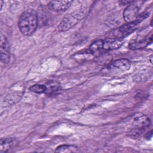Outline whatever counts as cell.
I'll list each match as a JSON object with an SVG mask.
<instances>
[{
    "label": "cell",
    "instance_id": "7",
    "mask_svg": "<svg viewBox=\"0 0 153 153\" xmlns=\"http://www.w3.org/2000/svg\"><path fill=\"white\" fill-rule=\"evenodd\" d=\"M0 57L1 61L4 64H7L10 61L11 53L10 44L7 38L2 33L1 34Z\"/></svg>",
    "mask_w": 153,
    "mask_h": 153
},
{
    "label": "cell",
    "instance_id": "16",
    "mask_svg": "<svg viewBox=\"0 0 153 153\" xmlns=\"http://www.w3.org/2000/svg\"><path fill=\"white\" fill-rule=\"evenodd\" d=\"M134 1H126V0H124V1H120V3L121 4V5H129L131 3H132Z\"/></svg>",
    "mask_w": 153,
    "mask_h": 153
},
{
    "label": "cell",
    "instance_id": "14",
    "mask_svg": "<svg viewBox=\"0 0 153 153\" xmlns=\"http://www.w3.org/2000/svg\"><path fill=\"white\" fill-rule=\"evenodd\" d=\"M103 49V39H97L93 41L89 46L88 50L90 53H95Z\"/></svg>",
    "mask_w": 153,
    "mask_h": 153
},
{
    "label": "cell",
    "instance_id": "12",
    "mask_svg": "<svg viewBox=\"0 0 153 153\" xmlns=\"http://www.w3.org/2000/svg\"><path fill=\"white\" fill-rule=\"evenodd\" d=\"M22 94L20 92H14L7 95L3 101L4 106H10L20 100Z\"/></svg>",
    "mask_w": 153,
    "mask_h": 153
},
{
    "label": "cell",
    "instance_id": "4",
    "mask_svg": "<svg viewBox=\"0 0 153 153\" xmlns=\"http://www.w3.org/2000/svg\"><path fill=\"white\" fill-rule=\"evenodd\" d=\"M130 67L131 62L129 60L120 59L106 65L103 69L106 74L114 75L126 72L129 70Z\"/></svg>",
    "mask_w": 153,
    "mask_h": 153
},
{
    "label": "cell",
    "instance_id": "5",
    "mask_svg": "<svg viewBox=\"0 0 153 153\" xmlns=\"http://www.w3.org/2000/svg\"><path fill=\"white\" fill-rule=\"evenodd\" d=\"M143 3V1H134L132 3L127 5L123 11V18L126 23L136 20L139 14V11Z\"/></svg>",
    "mask_w": 153,
    "mask_h": 153
},
{
    "label": "cell",
    "instance_id": "3",
    "mask_svg": "<svg viewBox=\"0 0 153 153\" xmlns=\"http://www.w3.org/2000/svg\"><path fill=\"white\" fill-rule=\"evenodd\" d=\"M82 10H78L65 16L61 20L58 29L60 32H65L78 23V22L84 16Z\"/></svg>",
    "mask_w": 153,
    "mask_h": 153
},
{
    "label": "cell",
    "instance_id": "1",
    "mask_svg": "<svg viewBox=\"0 0 153 153\" xmlns=\"http://www.w3.org/2000/svg\"><path fill=\"white\" fill-rule=\"evenodd\" d=\"M38 23L36 12L31 8L24 11L19 17L18 27L20 32L26 36L32 35L36 30Z\"/></svg>",
    "mask_w": 153,
    "mask_h": 153
},
{
    "label": "cell",
    "instance_id": "17",
    "mask_svg": "<svg viewBox=\"0 0 153 153\" xmlns=\"http://www.w3.org/2000/svg\"><path fill=\"white\" fill-rule=\"evenodd\" d=\"M152 56L151 55V56L149 57V60H150V62H151V63H152Z\"/></svg>",
    "mask_w": 153,
    "mask_h": 153
},
{
    "label": "cell",
    "instance_id": "13",
    "mask_svg": "<svg viewBox=\"0 0 153 153\" xmlns=\"http://www.w3.org/2000/svg\"><path fill=\"white\" fill-rule=\"evenodd\" d=\"M77 146L73 145H62L57 146L56 152H74L77 151Z\"/></svg>",
    "mask_w": 153,
    "mask_h": 153
},
{
    "label": "cell",
    "instance_id": "15",
    "mask_svg": "<svg viewBox=\"0 0 153 153\" xmlns=\"http://www.w3.org/2000/svg\"><path fill=\"white\" fill-rule=\"evenodd\" d=\"M29 90L32 92L39 94L46 92L47 87L46 85L42 84H34L29 88Z\"/></svg>",
    "mask_w": 153,
    "mask_h": 153
},
{
    "label": "cell",
    "instance_id": "2",
    "mask_svg": "<svg viewBox=\"0 0 153 153\" xmlns=\"http://www.w3.org/2000/svg\"><path fill=\"white\" fill-rule=\"evenodd\" d=\"M141 22L142 21L139 19L136 18L134 21L126 23V24L112 29L109 34V37L123 39V38L133 32Z\"/></svg>",
    "mask_w": 153,
    "mask_h": 153
},
{
    "label": "cell",
    "instance_id": "11",
    "mask_svg": "<svg viewBox=\"0 0 153 153\" xmlns=\"http://www.w3.org/2000/svg\"><path fill=\"white\" fill-rule=\"evenodd\" d=\"M17 142L15 138H2L0 142V152L5 153L11 151L17 145Z\"/></svg>",
    "mask_w": 153,
    "mask_h": 153
},
{
    "label": "cell",
    "instance_id": "8",
    "mask_svg": "<svg viewBox=\"0 0 153 153\" xmlns=\"http://www.w3.org/2000/svg\"><path fill=\"white\" fill-rule=\"evenodd\" d=\"M71 1H52L48 4V7L55 12H62L68 10L71 6Z\"/></svg>",
    "mask_w": 153,
    "mask_h": 153
},
{
    "label": "cell",
    "instance_id": "6",
    "mask_svg": "<svg viewBox=\"0 0 153 153\" xmlns=\"http://www.w3.org/2000/svg\"><path fill=\"white\" fill-rule=\"evenodd\" d=\"M151 124L149 118L144 115H139L134 119L133 125L134 128L132 129V134L139 135L142 134Z\"/></svg>",
    "mask_w": 153,
    "mask_h": 153
},
{
    "label": "cell",
    "instance_id": "9",
    "mask_svg": "<svg viewBox=\"0 0 153 153\" xmlns=\"http://www.w3.org/2000/svg\"><path fill=\"white\" fill-rule=\"evenodd\" d=\"M123 44L121 39L108 37L103 39V49L105 50H114L120 48Z\"/></svg>",
    "mask_w": 153,
    "mask_h": 153
},
{
    "label": "cell",
    "instance_id": "10",
    "mask_svg": "<svg viewBox=\"0 0 153 153\" xmlns=\"http://www.w3.org/2000/svg\"><path fill=\"white\" fill-rule=\"evenodd\" d=\"M152 42V35L151 34L149 36L148 35L144 38L140 39L139 40H135L130 42L128 45L130 49L133 50H140L146 47L148 45L151 44Z\"/></svg>",
    "mask_w": 153,
    "mask_h": 153
}]
</instances>
